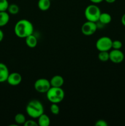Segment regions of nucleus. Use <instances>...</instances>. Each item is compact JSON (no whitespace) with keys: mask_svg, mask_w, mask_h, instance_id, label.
<instances>
[{"mask_svg":"<svg viewBox=\"0 0 125 126\" xmlns=\"http://www.w3.org/2000/svg\"><path fill=\"white\" fill-rule=\"evenodd\" d=\"M26 111L29 117L33 119H38L41 114L44 113V106L38 100H32L27 104Z\"/></svg>","mask_w":125,"mask_h":126,"instance_id":"obj_2","label":"nucleus"},{"mask_svg":"<svg viewBox=\"0 0 125 126\" xmlns=\"http://www.w3.org/2000/svg\"><path fill=\"white\" fill-rule=\"evenodd\" d=\"M15 122L17 125H20V124H24L26 121V118L25 115L22 113H17L15 116Z\"/></svg>","mask_w":125,"mask_h":126,"instance_id":"obj_18","label":"nucleus"},{"mask_svg":"<svg viewBox=\"0 0 125 126\" xmlns=\"http://www.w3.org/2000/svg\"><path fill=\"white\" fill-rule=\"evenodd\" d=\"M50 111L53 114L57 115L60 113V107L58 105V103H51L50 106Z\"/></svg>","mask_w":125,"mask_h":126,"instance_id":"obj_21","label":"nucleus"},{"mask_svg":"<svg viewBox=\"0 0 125 126\" xmlns=\"http://www.w3.org/2000/svg\"><path fill=\"white\" fill-rule=\"evenodd\" d=\"M4 38V33L1 29H0V43L2 41Z\"/></svg>","mask_w":125,"mask_h":126,"instance_id":"obj_27","label":"nucleus"},{"mask_svg":"<svg viewBox=\"0 0 125 126\" xmlns=\"http://www.w3.org/2000/svg\"><path fill=\"white\" fill-rule=\"evenodd\" d=\"M50 84L51 87H61L64 84V80L62 76L60 75H55L53 76L50 80Z\"/></svg>","mask_w":125,"mask_h":126,"instance_id":"obj_11","label":"nucleus"},{"mask_svg":"<svg viewBox=\"0 0 125 126\" xmlns=\"http://www.w3.org/2000/svg\"><path fill=\"white\" fill-rule=\"evenodd\" d=\"M97 29H98V25L96 22L87 20L82 25L81 27V32L84 35L91 36L95 33Z\"/></svg>","mask_w":125,"mask_h":126,"instance_id":"obj_7","label":"nucleus"},{"mask_svg":"<svg viewBox=\"0 0 125 126\" xmlns=\"http://www.w3.org/2000/svg\"><path fill=\"white\" fill-rule=\"evenodd\" d=\"M25 43L29 47L34 48L38 45V39L33 34H30L25 38Z\"/></svg>","mask_w":125,"mask_h":126,"instance_id":"obj_12","label":"nucleus"},{"mask_svg":"<svg viewBox=\"0 0 125 126\" xmlns=\"http://www.w3.org/2000/svg\"><path fill=\"white\" fill-rule=\"evenodd\" d=\"M22 81V77L20 74L17 72H13L12 73H9L6 81L11 86H15L20 84Z\"/></svg>","mask_w":125,"mask_h":126,"instance_id":"obj_9","label":"nucleus"},{"mask_svg":"<svg viewBox=\"0 0 125 126\" xmlns=\"http://www.w3.org/2000/svg\"><path fill=\"white\" fill-rule=\"evenodd\" d=\"M38 119V125L39 126H49L50 124V118L46 114L43 113L40 116Z\"/></svg>","mask_w":125,"mask_h":126,"instance_id":"obj_14","label":"nucleus"},{"mask_svg":"<svg viewBox=\"0 0 125 126\" xmlns=\"http://www.w3.org/2000/svg\"><path fill=\"white\" fill-rule=\"evenodd\" d=\"M10 20L9 14L6 11L0 12V27H4L9 23Z\"/></svg>","mask_w":125,"mask_h":126,"instance_id":"obj_16","label":"nucleus"},{"mask_svg":"<svg viewBox=\"0 0 125 126\" xmlns=\"http://www.w3.org/2000/svg\"><path fill=\"white\" fill-rule=\"evenodd\" d=\"M101 12L99 7L96 4L88 5L85 9V17L88 21L93 22H98Z\"/></svg>","mask_w":125,"mask_h":126,"instance_id":"obj_4","label":"nucleus"},{"mask_svg":"<svg viewBox=\"0 0 125 126\" xmlns=\"http://www.w3.org/2000/svg\"><path fill=\"white\" fill-rule=\"evenodd\" d=\"M121 23L123 24V25H124L125 27V13L123 15V16L121 17Z\"/></svg>","mask_w":125,"mask_h":126,"instance_id":"obj_26","label":"nucleus"},{"mask_svg":"<svg viewBox=\"0 0 125 126\" xmlns=\"http://www.w3.org/2000/svg\"><path fill=\"white\" fill-rule=\"evenodd\" d=\"M34 87L36 91L39 93H47L51 87L49 80L45 78H39L35 81Z\"/></svg>","mask_w":125,"mask_h":126,"instance_id":"obj_6","label":"nucleus"},{"mask_svg":"<svg viewBox=\"0 0 125 126\" xmlns=\"http://www.w3.org/2000/svg\"><path fill=\"white\" fill-rule=\"evenodd\" d=\"M125 59V55L120 49H112L109 52V60L113 63H121Z\"/></svg>","mask_w":125,"mask_h":126,"instance_id":"obj_8","label":"nucleus"},{"mask_svg":"<svg viewBox=\"0 0 125 126\" xmlns=\"http://www.w3.org/2000/svg\"><path fill=\"white\" fill-rule=\"evenodd\" d=\"M9 4L7 0H0V12L7 11Z\"/></svg>","mask_w":125,"mask_h":126,"instance_id":"obj_20","label":"nucleus"},{"mask_svg":"<svg viewBox=\"0 0 125 126\" xmlns=\"http://www.w3.org/2000/svg\"><path fill=\"white\" fill-rule=\"evenodd\" d=\"M98 59L100 61L105 62L109 60V51H100L98 54Z\"/></svg>","mask_w":125,"mask_h":126,"instance_id":"obj_19","label":"nucleus"},{"mask_svg":"<svg viewBox=\"0 0 125 126\" xmlns=\"http://www.w3.org/2000/svg\"><path fill=\"white\" fill-rule=\"evenodd\" d=\"M9 75V71L7 66L3 63L0 62V83L6 82Z\"/></svg>","mask_w":125,"mask_h":126,"instance_id":"obj_10","label":"nucleus"},{"mask_svg":"<svg viewBox=\"0 0 125 126\" xmlns=\"http://www.w3.org/2000/svg\"><path fill=\"white\" fill-rule=\"evenodd\" d=\"M104 1H105V2H107V3L112 4V3H113V2H115V1H116V0H104Z\"/></svg>","mask_w":125,"mask_h":126,"instance_id":"obj_28","label":"nucleus"},{"mask_svg":"<svg viewBox=\"0 0 125 126\" xmlns=\"http://www.w3.org/2000/svg\"><path fill=\"white\" fill-rule=\"evenodd\" d=\"M112 21V16L107 12H101L98 22H100L102 25L109 24Z\"/></svg>","mask_w":125,"mask_h":126,"instance_id":"obj_13","label":"nucleus"},{"mask_svg":"<svg viewBox=\"0 0 125 126\" xmlns=\"http://www.w3.org/2000/svg\"><path fill=\"white\" fill-rule=\"evenodd\" d=\"M34 26L33 23L26 19H21L15 23L14 33L20 38H26L30 34H33Z\"/></svg>","mask_w":125,"mask_h":126,"instance_id":"obj_1","label":"nucleus"},{"mask_svg":"<svg viewBox=\"0 0 125 126\" xmlns=\"http://www.w3.org/2000/svg\"><path fill=\"white\" fill-rule=\"evenodd\" d=\"M96 126H108V123L104 119H99L95 123Z\"/></svg>","mask_w":125,"mask_h":126,"instance_id":"obj_24","label":"nucleus"},{"mask_svg":"<svg viewBox=\"0 0 125 126\" xmlns=\"http://www.w3.org/2000/svg\"><path fill=\"white\" fill-rule=\"evenodd\" d=\"M23 125L25 126H38V123L33 119H29V120H26Z\"/></svg>","mask_w":125,"mask_h":126,"instance_id":"obj_23","label":"nucleus"},{"mask_svg":"<svg viewBox=\"0 0 125 126\" xmlns=\"http://www.w3.org/2000/svg\"></svg>","mask_w":125,"mask_h":126,"instance_id":"obj_29","label":"nucleus"},{"mask_svg":"<svg viewBox=\"0 0 125 126\" xmlns=\"http://www.w3.org/2000/svg\"><path fill=\"white\" fill-rule=\"evenodd\" d=\"M19 7H18V5H17L16 4H9L8 9H7L8 13L12 15L17 14L19 12Z\"/></svg>","mask_w":125,"mask_h":126,"instance_id":"obj_17","label":"nucleus"},{"mask_svg":"<svg viewBox=\"0 0 125 126\" xmlns=\"http://www.w3.org/2000/svg\"><path fill=\"white\" fill-rule=\"evenodd\" d=\"M47 98L51 103H60L63 100L65 96L64 90L61 87H51L47 92Z\"/></svg>","mask_w":125,"mask_h":126,"instance_id":"obj_3","label":"nucleus"},{"mask_svg":"<svg viewBox=\"0 0 125 126\" xmlns=\"http://www.w3.org/2000/svg\"><path fill=\"white\" fill-rule=\"evenodd\" d=\"M89 1H90L93 4H99L100 3V2H102L104 0H89Z\"/></svg>","mask_w":125,"mask_h":126,"instance_id":"obj_25","label":"nucleus"},{"mask_svg":"<svg viewBox=\"0 0 125 126\" xmlns=\"http://www.w3.org/2000/svg\"><path fill=\"white\" fill-rule=\"evenodd\" d=\"M123 46V44L120 40H115L112 41L113 49H121Z\"/></svg>","mask_w":125,"mask_h":126,"instance_id":"obj_22","label":"nucleus"},{"mask_svg":"<svg viewBox=\"0 0 125 126\" xmlns=\"http://www.w3.org/2000/svg\"><path fill=\"white\" fill-rule=\"evenodd\" d=\"M51 6L50 0H39L38 2V8L42 11H46L50 9Z\"/></svg>","mask_w":125,"mask_h":126,"instance_id":"obj_15","label":"nucleus"},{"mask_svg":"<svg viewBox=\"0 0 125 126\" xmlns=\"http://www.w3.org/2000/svg\"><path fill=\"white\" fill-rule=\"evenodd\" d=\"M112 39L108 36H102L97 40L96 43V47L100 51H109L112 49Z\"/></svg>","mask_w":125,"mask_h":126,"instance_id":"obj_5","label":"nucleus"}]
</instances>
